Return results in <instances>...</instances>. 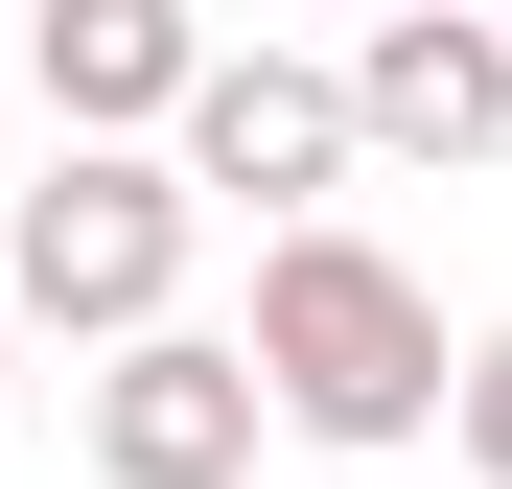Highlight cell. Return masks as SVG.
Segmentation results:
<instances>
[{
  "label": "cell",
  "instance_id": "obj_7",
  "mask_svg": "<svg viewBox=\"0 0 512 489\" xmlns=\"http://www.w3.org/2000/svg\"><path fill=\"white\" fill-rule=\"evenodd\" d=\"M443 443H466V466L512 489V326H489V350H466V396H443Z\"/></svg>",
  "mask_w": 512,
  "mask_h": 489
},
{
  "label": "cell",
  "instance_id": "obj_2",
  "mask_svg": "<svg viewBox=\"0 0 512 489\" xmlns=\"http://www.w3.org/2000/svg\"><path fill=\"white\" fill-rule=\"evenodd\" d=\"M163 303H187V187L47 140V187L0 210V326H94V350H140Z\"/></svg>",
  "mask_w": 512,
  "mask_h": 489
},
{
  "label": "cell",
  "instance_id": "obj_1",
  "mask_svg": "<svg viewBox=\"0 0 512 489\" xmlns=\"http://www.w3.org/2000/svg\"><path fill=\"white\" fill-rule=\"evenodd\" d=\"M233 373H256V420H303V443H443V303H419L373 233H256V326H233Z\"/></svg>",
  "mask_w": 512,
  "mask_h": 489
},
{
  "label": "cell",
  "instance_id": "obj_3",
  "mask_svg": "<svg viewBox=\"0 0 512 489\" xmlns=\"http://www.w3.org/2000/svg\"><path fill=\"white\" fill-rule=\"evenodd\" d=\"M163 187H233V210H280V233H326V187H350V70H303V47H210V94H187V140H163Z\"/></svg>",
  "mask_w": 512,
  "mask_h": 489
},
{
  "label": "cell",
  "instance_id": "obj_8",
  "mask_svg": "<svg viewBox=\"0 0 512 489\" xmlns=\"http://www.w3.org/2000/svg\"><path fill=\"white\" fill-rule=\"evenodd\" d=\"M0 373H24V326H0Z\"/></svg>",
  "mask_w": 512,
  "mask_h": 489
},
{
  "label": "cell",
  "instance_id": "obj_4",
  "mask_svg": "<svg viewBox=\"0 0 512 489\" xmlns=\"http://www.w3.org/2000/svg\"><path fill=\"white\" fill-rule=\"evenodd\" d=\"M24 94H47L70 163H163L187 94H210V24H187V0H47V24H24Z\"/></svg>",
  "mask_w": 512,
  "mask_h": 489
},
{
  "label": "cell",
  "instance_id": "obj_5",
  "mask_svg": "<svg viewBox=\"0 0 512 489\" xmlns=\"http://www.w3.org/2000/svg\"><path fill=\"white\" fill-rule=\"evenodd\" d=\"M512 140V24L489 0H419L350 47V163H489Z\"/></svg>",
  "mask_w": 512,
  "mask_h": 489
},
{
  "label": "cell",
  "instance_id": "obj_6",
  "mask_svg": "<svg viewBox=\"0 0 512 489\" xmlns=\"http://www.w3.org/2000/svg\"><path fill=\"white\" fill-rule=\"evenodd\" d=\"M233 466H256V373L210 326H140L94 373V489H233Z\"/></svg>",
  "mask_w": 512,
  "mask_h": 489
}]
</instances>
